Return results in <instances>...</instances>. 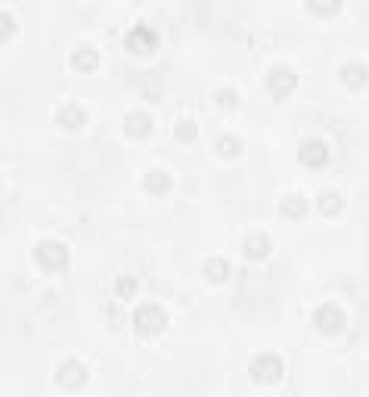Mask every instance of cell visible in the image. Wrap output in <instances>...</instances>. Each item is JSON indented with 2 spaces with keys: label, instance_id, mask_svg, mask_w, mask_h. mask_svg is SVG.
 I'll return each mask as SVG.
<instances>
[{
  "label": "cell",
  "instance_id": "cell-15",
  "mask_svg": "<svg viewBox=\"0 0 369 397\" xmlns=\"http://www.w3.org/2000/svg\"><path fill=\"white\" fill-rule=\"evenodd\" d=\"M316 205H320L323 214H338V211L345 208V199H341V192H336V190H326L316 196Z\"/></svg>",
  "mask_w": 369,
  "mask_h": 397
},
{
  "label": "cell",
  "instance_id": "cell-6",
  "mask_svg": "<svg viewBox=\"0 0 369 397\" xmlns=\"http://www.w3.org/2000/svg\"><path fill=\"white\" fill-rule=\"evenodd\" d=\"M124 44H127V50H134V53H152L156 44H159V35H156V28H152V25L140 22V25H134V28L124 35Z\"/></svg>",
  "mask_w": 369,
  "mask_h": 397
},
{
  "label": "cell",
  "instance_id": "cell-18",
  "mask_svg": "<svg viewBox=\"0 0 369 397\" xmlns=\"http://www.w3.org/2000/svg\"><path fill=\"white\" fill-rule=\"evenodd\" d=\"M143 187L149 190V192H165V190L171 187V177H168L165 171H159V168H156V171H149V174L143 177Z\"/></svg>",
  "mask_w": 369,
  "mask_h": 397
},
{
  "label": "cell",
  "instance_id": "cell-16",
  "mask_svg": "<svg viewBox=\"0 0 369 397\" xmlns=\"http://www.w3.org/2000/svg\"><path fill=\"white\" fill-rule=\"evenodd\" d=\"M214 149H218V156H224V158H236L239 152H242V140L233 137V134H220L218 143H214Z\"/></svg>",
  "mask_w": 369,
  "mask_h": 397
},
{
  "label": "cell",
  "instance_id": "cell-8",
  "mask_svg": "<svg viewBox=\"0 0 369 397\" xmlns=\"http://www.w3.org/2000/svg\"><path fill=\"white\" fill-rule=\"evenodd\" d=\"M267 90L273 97H289L292 90H295V84H298V78H295V72L289 69V65H273V69L267 72Z\"/></svg>",
  "mask_w": 369,
  "mask_h": 397
},
{
  "label": "cell",
  "instance_id": "cell-23",
  "mask_svg": "<svg viewBox=\"0 0 369 397\" xmlns=\"http://www.w3.org/2000/svg\"><path fill=\"white\" fill-rule=\"evenodd\" d=\"M307 10H314V13H338L341 4H338V0H329V4H320V0H307Z\"/></svg>",
  "mask_w": 369,
  "mask_h": 397
},
{
  "label": "cell",
  "instance_id": "cell-1",
  "mask_svg": "<svg viewBox=\"0 0 369 397\" xmlns=\"http://www.w3.org/2000/svg\"><path fill=\"white\" fill-rule=\"evenodd\" d=\"M165 323H168V317L156 301H143L140 308L134 310V329L140 335H159L161 329H165Z\"/></svg>",
  "mask_w": 369,
  "mask_h": 397
},
{
  "label": "cell",
  "instance_id": "cell-19",
  "mask_svg": "<svg viewBox=\"0 0 369 397\" xmlns=\"http://www.w3.org/2000/svg\"><path fill=\"white\" fill-rule=\"evenodd\" d=\"M174 137L177 140H183V143H190L199 137V124L193 121V118H180V121L174 124Z\"/></svg>",
  "mask_w": 369,
  "mask_h": 397
},
{
  "label": "cell",
  "instance_id": "cell-14",
  "mask_svg": "<svg viewBox=\"0 0 369 397\" xmlns=\"http://www.w3.org/2000/svg\"><path fill=\"white\" fill-rule=\"evenodd\" d=\"M338 75H341V81H345L348 87H363L366 84V65L363 62H345Z\"/></svg>",
  "mask_w": 369,
  "mask_h": 397
},
{
  "label": "cell",
  "instance_id": "cell-11",
  "mask_svg": "<svg viewBox=\"0 0 369 397\" xmlns=\"http://www.w3.org/2000/svg\"><path fill=\"white\" fill-rule=\"evenodd\" d=\"M72 65L78 72H93L100 65V53L93 50L90 44H81V47H75L72 50Z\"/></svg>",
  "mask_w": 369,
  "mask_h": 397
},
{
  "label": "cell",
  "instance_id": "cell-2",
  "mask_svg": "<svg viewBox=\"0 0 369 397\" xmlns=\"http://www.w3.org/2000/svg\"><path fill=\"white\" fill-rule=\"evenodd\" d=\"M248 373H252L255 382H264V385L277 382V379L282 376V357L279 354H270V351L257 354V357L252 360V366H248Z\"/></svg>",
  "mask_w": 369,
  "mask_h": 397
},
{
  "label": "cell",
  "instance_id": "cell-22",
  "mask_svg": "<svg viewBox=\"0 0 369 397\" xmlns=\"http://www.w3.org/2000/svg\"><path fill=\"white\" fill-rule=\"evenodd\" d=\"M13 31H16V19H13V13L0 10V40H4V38H10Z\"/></svg>",
  "mask_w": 369,
  "mask_h": 397
},
{
  "label": "cell",
  "instance_id": "cell-7",
  "mask_svg": "<svg viewBox=\"0 0 369 397\" xmlns=\"http://www.w3.org/2000/svg\"><path fill=\"white\" fill-rule=\"evenodd\" d=\"M56 382L63 388H68V391H75V388H81L84 382H87V366H84L81 360L68 357L56 366Z\"/></svg>",
  "mask_w": 369,
  "mask_h": 397
},
{
  "label": "cell",
  "instance_id": "cell-20",
  "mask_svg": "<svg viewBox=\"0 0 369 397\" xmlns=\"http://www.w3.org/2000/svg\"><path fill=\"white\" fill-rule=\"evenodd\" d=\"M134 292H137V280H134L131 273L115 276V298H131Z\"/></svg>",
  "mask_w": 369,
  "mask_h": 397
},
{
  "label": "cell",
  "instance_id": "cell-5",
  "mask_svg": "<svg viewBox=\"0 0 369 397\" xmlns=\"http://www.w3.org/2000/svg\"><path fill=\"white\" fill-rule=\"evenodd\" d=\"M314 326L326 335H336L345 329V310L336 308V304H320V308L314 310Z\"/></svg>",
  "mask_w": 369,
  "mask_h": 397
},
{
  "label": "cell",
  "instance_id": "cell-10",
  "mask_svg": "<svg viewBox=\"0 0 369 397\" xmlns=\"http://www.w3.org/2000/svg\"><path fill=\"white\" fill-rule=\"evenodd\" d=\"M270 239L264 233H252V236H245V242H242V255L248 261H264L270 255Z\"/></svg>",
  "mask_w": 369,
  "mask_h": 397
},
{
  "label": "cell",
  "instance_id": "cell-9",
  "mask_svg": "<svg viewBox=\"0 0 369 397\" xmlns=\"http://www.w3.org/2000/svg\"><path fill=\"white\" fill-rule=\"evenodd\" d=\"M84 121H87V112H84V106H78V103H65V106H59L56 124H63L65 131H78Z\"/></svg>",
  "mask_w": 369,
  "mask_h": 397
},
{
  "label": "cell",
  "instance_id": "cell-17",
  "mask_svg": "<svg viewBox=\"0 0 369 397\" xmlns=\"http://www.w3.org/2000/svg\"><path fill=\"white\" fill-rule=\"evenodd\" d=\"M279 211L286 217H301L304 211H307V199L301 196V192H292V196H286L279 202Z\"/></svg>",
  "mask_w": 369,
  "mask_h": 397
},
{
  "label": "cell",
  "instance_id": "cell-3",
  "mask_svg": "<svg viewBox=\"0 0 369 397\" xmlns=\"http://www.w3.org/2000/svg\"><path fill=\"white\" fill-rule=\"evenodd\" d=\"M34 261H38L44 270H63L68 264V249L56 239H44V242H38V249H34Z\"/></svg>",
  "mask_w": 369,
  "mask_h": 397
},
{
  "label": "cell",
  "instance_id": "cell-4",
  "mask_svg": "<svg viewBox=\"0 0 369 397\" xmlns=\"http://www.w3.org/2000/svg\"><path fill=\"white\" fill-rule=\"evenodd\" d=\"M298 158H301V165H307V168H323L329 162V143L323 137H307L298 143Z\"/></svg>",
  "mask_w": 369,
  "mask_h": 397
},
{
  "label": "cell",
  "instance_id": "cell-13",
  "mask_svg": "<svg viewBox=\"0 0 369 397\" xmlns=\"http://www.w3.org/2000/svg\"><path fill=\"white\" fill-rule=\"evenodd\" d=\"M202 273L208 276L211 283H227L230 280V261L227 258H208L202 264Z\"/></svg>",
  "mask_w": 369,
  "mask_h": 397
},
{
  "label": "cell",
  "instance_id": "cell-21",
  "mask_svg": "<svg viewBox=\"0 0 369 397\" xmlns=\"http://www.w3.org/2000/svg\"><path fill=\"white\" fill-rule=\"evenodd\" d=\"M214 99H218V106H224V109H233L236 106V90L233 87H220L218 94H214Z\"/></svg>",
  "mask_w": 369,
  "mask_h": 397
},
{
  "label": "cell",
  "instance_id": "cell-12",
  "mask_svg": "<svg viewBox=\"0 0 369 397\" xmlns=\"http://www.w3.org/2000/svg\"><path fill=\"white\" fill-rule=\"evenodd\" d=\"M124 131L131 134V137H146V134H152V115L149 112H127Z\"/></svg>",
  "mask_w": 369,
  "mask_h": 397
}]
</instances>
